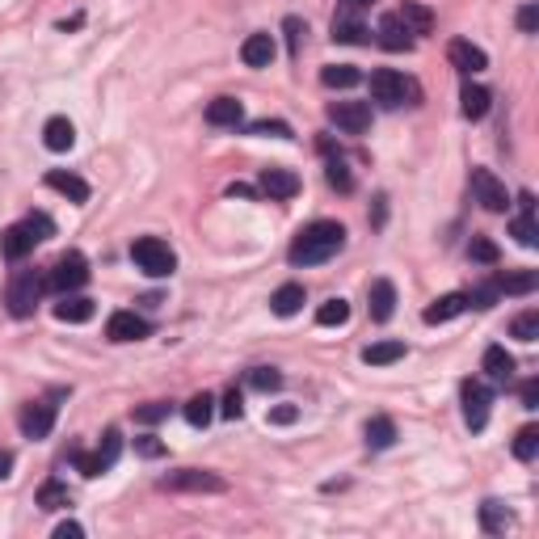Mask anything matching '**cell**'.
Here are the masks:
<instances>
[{"label": "cell", "instance_id": "cell-1", "mask_svg": "<svg viewBox=\"0 0 539 539\" xmlns=\"http://www.w3.org/2000/svg\"><path fill=\"white\" fill-rule=\"evenodd\" d=\"M342 245H345L342 223L317 220V223H307V228H299V236H295L291 249H287V258H291V266H320V261H329Z\"/></svg>", "mask_w": 539, "mask_h": 539}, {"label": "cell", "instance_id": "cell-2", "mask_svg": "<svg viewBox=\"0 0 539 539\" xmlns=\"http://www.w3.org/2000/svg\"><path fill=\"white\" fill-rule=\"evenodd\" d=\"M43 291H47V274H38V270H17L9 279V287H5V307H9V317H17V320L34 317Z\"/></svg>", "mask_w": 539, "mask_h": 539}, {"label": "cell", "instance_id": "cell-3", "mask_svg": "<svg viewBox=\"0 0 539 539\" xmlns=\"http://www.w3.org/2000/svg\"><path fill=\"white\" fill-rule=\"evenodd\" d=\"M417 85L409 76H401L396 68H375L371 72V101H380L383 110H396V106H417Z\"/></svg>", "mask_w": 539, "mask_h": 539}, {"label": "cell", "instance_id": "cell-4", "mask_svg": "<svg viewBox=\"0 0 539 539\" xmlns=\"http://www.w3.org/2000/svg\"><path fill=\"white\" fill-rule=\"evenodd\" d=\"M131 261L144 270L147 279H169L173 270H177V253L165 241H156V236H139L131 245Z\"/></svg>", "mask_w": 539, "mask_h": 539}, {"label": "cell", "instance_id": "cell-5", "mask_svg": "<svg viewBox=\"0 0 539 539\" xmlns=\"http://www.w3.org/2000/svg\"><path fill=\"white\" fill-rule=\"evenodd\" d=\"M118 455H123V434L118 430H106L101 434V447L93 455L89 451H72V464L80 468V477H101V472H110L114 464H118Z\"/></svg>", "mask_w": 539, "mask_h": 539}, {"label": "cell", "instance_id": "cell-6", "mask_svg": "<svg viewBox=\"0 0 539 539\" xmlns=\"http://www.w3.org/2000/svg\"><path fill=\"white\" fill-rule=\"evenodd\" d=\"M160 489L173 493H228V480L211 468H182V472H169L160 480Z\"/></svg>", "mask_w": 539, "mask_h": 539}, {"label": "cell", "instance_id": "cell-7", "mask_svg": "<svg viewBox=\"0 0 539 539\" xmlns=\"http://www.w3.org/2000/svg\"><path fill=\"white\" fill-rule=\"evenodd\" d=\"M85 282H89V261H85V253H76V249H68V253L47 270V291L68 295V291H76V287H85Z\"/></svg>", "mask_w": 539, "mask_h": 539}, {"label": "cell", "instance_id": "cell-8", "mask_svg": "<svg viewBox=\"0 0 539 539\" xmlns=\"http://www.w3.org/2000/svg\"><path fill=\"white\" fill-rule=\"evenodd\" d=\"M472 198H477L485 211H493V215L510 211V194H506V182H502V177H497L493 169H472Z\"/></svg>", "mask_w": 539, "mask_h": 539}, {"label": "cell", "instance_id": "cell-9", "mask_svg": "<svg viewBox=\"0 0 539 539\" xmlns=\"http://www.w3.org/2000/svg\"><path fill=\"white\" fill-rule=\"evenodd\" d=\"M459 401H464V421H468V430H485V426H489V404H493L489 383L464 380V383H459Z\"/></svg>", "mask_w": 539, "mask_h": 539}, {"label": "cell", "instance_id": "cell-10", "mask_svg": "<svg viewBox=\"0 0 539 539\" xmlns=\"http://www.w3.org/2000/svg\"><path fill=\"white\" fill-rule=\"evenodd\" d=\"M43 241V232H38L30 220H22V223H13V228H5L0 232V253L9 261H22V258H30L34 253V245Z\"/></svg>", "mask_w": 539, "mask_h": 539}, {"label": "cell", "instance_id": "cell-11", "mask_svg": "<svg viewBox=\"0 0 539 539\" xmlns=\"http://www.w3.org/2000/svg\"><path fill=\"white\" fill-rule=\"evenodd\" d=\"M329 123H337V131L363 135L371 127V106L367 101H329Z\"/></svg>", "mask_w": 539, "mask_h": 539}, {"label": "cell", "instance_id": "cell-12", "mask_svg": "<svg viewBox=\"0 0 539 539\" xmlns=\"http://www.w3.org/2000/svg\"><path fill=\"white\" fill-rule=\"evenodd\" d=\"M447 60H451L455 72H464V76H477V72H485V68H489V55H485L477 43H468V38H451Z\"/></svg>", "mask_w": 539, "mask_h": 539}, {"label": "cell", "instance_id": "cell-13", "mask_svg": "<svg viewBox=\"0 0 539 539\" xmlns=\"http://www.w3.org/2000/svg\"><path fill=\"white\" fill-rule=\"evenodd\" d=\"M17 426H22V434L25 439H47L51 430H55V404H47V401H38V404H25L22 409V417H17Z\"/></svg>", "mask_w": 539, "mask_h": 539}, {"label": "cell", "instance_id": "cell-14", "mask_svg": "<svg viewBox=\"0 0 539 539\" xmlns=\"http://www.w3.org/2000/svg\"><path fill=\"white\" fill-rule=\"evenodd\" d=\"M375 43L383 51H409L413 47V30L401 22V13H383L380 25H375Z\"/></svg>", "mask_w": 539, "mask_h": 539}, {"label": "cell", "instance_id": "cell-15", "mask_svg": "<svg viewBox=\"0 0 539 539\" xmlns=\"http://www.w3.org/2000/svg\"><path fill=\"white\" fill-rule=\"evenodd\" d=\"M258 190H261V194H270V198H279V203H287V198L299 194V177H295L291 169H279V165H270V169H261Z\"/></svg>", "mask_w": 539, "mask_h": 539}, {"label": "cell", "instance_id": "cell-16", "mask_svg": "<svg viewBox=\"0 0 539 539\" xmlns=\"http://www.w3.org/2000/svg\"><path fill=\"white\" fill-rule=\"evenodd\" d=\"M147 333H152V325H147L144 317H135V312H114V317L106 320V337H110V342H139Z\"/></svg>", "mask_w": 539, "mask_h": 539}, {"label": "cell", "instance_id": "cell-17", "mask_svg": "<svg viewBox=\"0 0 539 539\" xmlns=\"http://www.w3.org/2000/svg\"><path fill=\"white\" fill-rule=\"evenodd\" d=\"M367 312H371V320H392V312H396V287H392V279H375L371 282V291H367Z\"/></svg>", "mask_w": 539, "mask_h": 539}, {"label": "cell", "instance_id": "cell-18", "mask_svg": "<svg viewBox=\"0 0 539 539\" xmlns=\"http://www.w3.org/2000/svg\"><path fill=\"white\" fill-rule=\"evenodd\" d=\"M468 295L464 291H447V295H439L434 304L426 307V325H442V320H455V317H464L468 312Z\"/></svg>", "mask_w": 539, "mask_h": 539}, {"label": "cell", "instance_id": "cell-19", "mask_svg": "<svg viewBox=\"0 0 539 539\" xmlns=\"http://www.w3.org/2000/svg\"><path fill=\"white\" fill-rule=\"evenodd\" d=\"M47 185L55 190V194L72 198V203H89V182L80 177V173H68V169H51L47 173Z\"/></svg>", "mask_w": 539, "mask_h": 539}, {"label": "cell", "instance_id": "cell-20", "mask_svg": "<svg viewBox=\"0 0 539 539\" xmlns=\"http://www.w3.org/2000/svg\"><path fill=\"white\" fill-rule=\"evenodd\" d=\"M93 312H98V304L85 295H63L55 304V320H63V325H85V320H93Z\"/></svg>", "mask_w": 539, "mask_h": 539}, {"label": "cell", "instance_id": "cell-21", "mask_svg": "<svg viewBox=\"0 0 539 539\" xmlns=\"http://www.w3.org/2000/svg\"><path fill=\"white\" fill-rule=\"evenodd\" d=\"M241 60L249 68H270L274 63V34H249L241 43Z\"/></svg>", "mask_w": 539, "mask_h": 539}, {"label": "cell", "instance_id": "cell-22", "mask_svg": "<svg viewBox=\"0 0 539 539\" xmlns=\"http://www.w3.org/2000/svg\"><path fill=\"white\" fill-rule=\"evenodd\" d=\"M485 375L493 383H510L515 380V355L506 350V345H489L485 350Z\"/></svg>", "mask_w": 539, "mask_h": 539}, {"label": "cell", "instance_id": "cell-23", "mask_svg": "<svg viewBox=\"0 0 539 539\" xmlns=\"http://www.w3.org/2000/svg\"><path fill=\"white\" fill-rule=\"evenodd\" d=\"M307 304V295H304V287L299 282H282L279 291L270 295V307H274V317H295L299 307Z\"/></svg>", "mask_w": 539, "mask_h": 539}, {"label": "cell", "instance_id": "cell-24", "mask_svg": "<svg viewBox=\"0 0 539 539\" xmlns=\"http://www.w3.org/2000/svg\"><path fill=\"white\" fill-rule=\"evenodd\" d=\"M43 144L51 147V152H68V147L76 144V127L63 118V114H55V118H47V127H43Z\"/></svg>", "mask_w": 539, "mask_h": 539}, {"label": "cell", "instance_id": "cell-25", "mask_svg": "<svg viewBox=\"0 0 539 539\" xmlns=\"http://www.w3.org/2000/svg\"><path fill=\"white\" fill-rule=\"evenodd\" d=\"M241 118H245V106L236 98H215L207 106V123L211 127H241Z\"/></svg>", "mask_w": 539, "mask_h": 539}, {"label": "cell", "instance_id": "cell-26", "mask_svg": "<svg viewBox=\"0 0 539 539\" xmlns=\"http://www.w3.org/2000/svg\"><path fill=\"white\" fill-rule=\"evenodd\" d=\"M489 89L485 85H472V80H468L464 85V93H459V110H464V118H485V114H489Z\"/></svg>", "mask_w": 539, "mask_h": 539}, {"label": "cell", "instance_id": "cell-27", "mask_svg": "<svg viewBox=\"0 0 539 539\" xmlns=\"http://www.w3.org/2000/svg\"><path fill=\"white\" fill-rule=\"evenodd\" d=\"M182 413H185V421H190L194 430H207V426H211V417H215V396H211V392L190 396Z\"/></svg>", "mask_w": 539, "mask_h": 539}, {"label": "cell", "instance_id": "cell-28", "mask_svg": "<svg viewBox=\"0 0 539 539\" xmlns=\"http://www.w3.org/2000/svg\"><path fill=\"white\" fill-rule=\"evenodd\" d=\"M401 358H404V342H371L367 350H363V363H367V367H392Z\"/></svg>", "mask_w": 539, "mask_h": 539}, {"label": "cell", "instance_id": "cell-29", "mask_svg": "<svg viewBox=\"0 0 539 539\" xmlns=\"http://www.w3.org/2000/svg\"><path fill=\"white\" fill-rule=\"evenodd\" d=\"M396 442V421L392 417H371L367 421V447L371 451H388Z\"/></svg>", "mask_w": 539, "mask_h": 539}, {"label": "cell", "instance_id": "cell-30", "mask_svg": "<svg viewBox=\"0 0 539 539\" xmlns=\"http://www.w3.org/2000/svg\"><path fill=\"white\" fill-rule=\"evenodd\" d=\"M401 22L409 25L413 38H417V34H430V30H434V13H430L426 5H417V0H404V5H401Z\"/></svg>", "mask_w": 539, "mask_h": 539}, {"label": "cell", "instance_id": "cell-31", "mask_svg": "<svg viewBox=\"0 0 539 539\" xmlns=\"http://www.w3.org/2000/svg\"><path fill=\"white\" fill-rule=\"evenodd\" d=\"M510 523H515V515H510L502 502H485V506H480V527L489 531V535H502Z\"/></svg>", "mask_w": 539, "mask_h": 539}, {"label": "cell", "instance_id": "cell-32", "mask_svg": "<svg viewBox=\"0 0 539 539\" xmlns=\"http://www.w3.org/2000/svg\"><path fill=\"white\" fill-rule=\"evenodd\" d=\"M320 80L329 89H355L358 80H363V72H358L355 63H329V68L320 72Z\"/></svg>", "mask_w": 539, "mask_h": 539}, {"label": "cell", "instance_id": "cell-33", "mask_svg": "<svg viewBox=\"0 0 539 539\" xmlns=\"http://www.w3.org/2000/svg\"><path fill=\"white\" fill-rule=\"evenodd\" d=\"M333 43H371V30L355 17H333Z\"/></svg>", "mask_w": 539, "mask_h": 539}, {"label": "cell", "instance_id": "cell-34", "mask_svg": "<svg viewBox=\"0 0 539 539\" xmlns=\"http://www.w3.org/2000/svg\"><path fill=\"white\" fill-rule=\"evenodd\" d=\"M38 506H43V510H68V506H72V493H68V485H60V480H47V485L38 489Z\"/></svg>", "mask_w": 539, "mask_h": 539}, {"label": "cell", "instance_id": "cell-35", "mask_svg": "<svg viewBox=\"0 0 539 539\" xmlns=\"http://www.w3.org/2000/svg\"><path fill=\"white\" fill-rule=\"evenodd\" d=\"M325 177H329L333 190H342V194H350L355 190V173H350V165H345L342 156H329V165H325Z\"/></svg>", "mask_w": 539, "mask_h": 539}, {"label": "cell", "instance_id": "cell-36", "mask_svg": "<svg viewBox=\"0 0 539 539\" xmlns=\"http://www.w3.org/2000/svg\"><path fill=\"white\" fill-rule=\"evenodd\" d=\"M510 451H515V459L531 464V459L539 455V430H535V426H523V430L515 434V447H510Z\"/></svg>", "mask_w": 539, "mask_h": 539}, {"label": "cell", "instance_id": "cell-37", "mask_svg": "<svg viewBox=\"0 0 539 539\" xmlns=\"http://www.w3.org/2000/svg\"><path fill=\"white\" fill-rule=\"evenodd\" d=\"M510 337H518V342H535L539 337V312L535 307H527V312H518V317L510 320Z\"/></svg>", "mask_w": 539, "mask_h": 539}, {"label": "cell", "instance_id": "cell-38", "mask_svg": "<svg viewBox=\"0 0 539 539\" xmlns=\"http://www.w3.org/2000/svg\"><path fill=\"white\" fill-rule=\"evenodd\" d=\"M345 320H350V304H345L342 295L317 307V325H325V329H333V325H345Z\"/></svg>", "mask_w": 539, "mask_h": 539}, {"label": "cell", "instance_id": "cell-39", "mask_svg": "<svg viewBox=\"0 0 539 539\" xmlns=\"http://www.w3.org/2000/svg\"><path fill=\"white\" fill-rule=\"evenodd\" d=\"M497 282H502V295H531L539 287V274L523 270V274H510V279H497Z\"/></svg>", "mask_w": 539, "mask_h": 539}, {"label": "cell", "instance_id": "cell-40", "mask_svg": "<svg viewBox=\"0 0 539 539\" xmlns=\"http://www.w3.org/2000/svg\"><path fill=\"white\" fill-rule=\"evenodd\" d=\"M282 34H287V51H291V60H299V55H304V34H307V25L299 22V17H287V22H282Z\"/></svg>", "mask_w": 539, "mask_h": 539}, {"label": "cell", "instance_id": "cell-41", "mask_svg": "<svg viewBox=\"0 0 539 539\" xmlns=\"http://www.w3.org/2000/svg\"><path fill=\"white\" fill-rule=\"evenodd\" d=\"M468 253H472V261H480V266H497V245H493L489 236H472V245H468Z\"/></svg>", "mask_w": 539, "mask_h": 539}, {"label": "cell", "instance_id": "cell-42", "mask_svg": "<svg viewBox=\"0 0 539 539\" xmlns=\"http://www.w3.org/2000/svg\"><path fill=\"white\" fill-rule=\"evenodd\" d=\"M510 236H515L523 249H535L539 245V232H535V220H531V215H518V220L510 223Z\"/></svg>", "mask_w": 539, "mask_h": 539}, {"label": "cell", "instance_id": "cell-43", "mask_svg": "<svg viewBox=\"0 0 539 539\" xmlns=\"http://www.w3.org/2000/svg\"><path fill=\"white\" fill-rule=\"evenodd\" d=\"M249 135H261V139H291V127L282 123V118H258V123H249Z\"/></svg>", "mask_w": 539, "mask_h": 539}, {"label": "cell", "instance_id": "cell-44", "mask_svg": "<svg viewBox=\"0 0 539 539\" xmlns=\"http://www.w3.org/2000/svg\"><path fill=\"white\" fill-rule=\"evenodd\" d=\"M249 388H258V392H274V388H282V375L274 367H253V371H249Z\"/></svg>", "mask_w": 539, "mask_h": 539}, {"label": "cell", "instance_id": "cell-45", "mask_svg": "<svg viewBox=\"0 0 539 539\" xmlns=\"http://www.w3.org/2000/svg\"><path fill=\"white\" fill-rule=\"evenodd\" d=\"M169 409H173L169 401H152V404H139V409H135V421H139V426H156V421H165V417H169Z\"/></svg>", "mask_w": 539, "mask_h": 539}, {"label": "cell", "instance_id": "cell-46", "mask_svg": "<svg viewBox=\"0 0 539 539\" xmlns=\"http://www.w3.org/2000/svg\"><path fill=\"white\" fill-rule=\"evenodd\" d=\"M497 299H502V282H497V279L480 282L477 291L468 295V304H477V307H493V304H497Z\"/></svg>", "mask_w": 539, "mask_h": 539}, {"label": "cell", "instance_id": "cell-47", "mask_svg": "<svg viewBox=\"0 0 539 539\" xmlns=\"http://www.w3.org/2000/svg\"><path fill=\"white\" fill-rule=\"evenodd\" d=\"M299 421V409L295 404H279V409H270V426H291Z\"/></svg>", "mask_w": 539, "mask_h": 539}, {"label": "cell", "instance_id": "cell-48", "mask_svg": "<svg viewBox=\"0 0 539 539\" xmlns=\"http://www.w3.org/2000/svg\"><path fill=\"white\" fill-rule=\"evenodd\" d=\"M518 30H523V34H535L539 30V9L535 5H523V9H518Z\"/></svg>", "mask_w": 539, "mask_h": 539}, {"label": "cell", "instance_id": "cell-49", "mask_svg": "<svg viewBox=\"0 0 539 539\" xmlns=\"http://www.w3.org/2000/svg\"><path fill=\"white\" fill-rule=\"evenodd\" d=\"M135 451L144 455V459H156V455H165V442L152 439V434H144V439H135Z\"/></svg>", "mask_w": 539, "mask_h": 539}, {"label": "cell", "instance_id": "cell-50", "mask_svg": "<svg viewBox=\"0 0 539 539\" xmlns=\"http://www.w3.org/2000/svg\"><path fill=\"white\" fill-rule=\"evenodd\" d=\"M220 413L228 417V421H236V417L245 413V401H241V392H236V388H232V392H228V396H223V404H220Z\"/></svg>", "mask_w": 539, "mask_h": 539}, {"label": "cell", "instance_id": "cell-51", "mask_svg": "<svg viewBox=\"0 0 539 539\" xmlns=\"http://www.w3.org/2000/svg\"><path fill=\"white\" fill-rule=\"evenodd\" d=\"M518 401H523V409H539V380L523 383V388H518Z\"/></svg>", "mask_w": 539, "mask_h": 539}, {"label": "cell", "instance_id": "cell-52", "mask_svg": "<svg viewBox=\"0 0 539 539\" xmlns=\"http://www.w3.org/2000/svg\"><path fill=\"white\" fill-rule=\"evenodd\" d=\"M80 535H85V527H80V523H72V518L55 527V539H80Z\"/></svg>", "mask_w": 539, "mask_h": 539}, {"label": "cell", "instance_id": "cell-53", "mask_svg": "<svg viewBox=\"0 0 539 539\" xmlns=\"http://www.w3.org/2000/svg\"><path fill=\"white\" fill-rule=\"evenodd\" d=\"M228 194H232V198H258V190L245 185V182H232V185H228Z\"/></svg>", "mask_w": 539, "mask_h": 539}, {"label": "cell", "instance_id": "cell-54", "mask_svg": "<svg viewBox=\"0 0 539 539\" xmlns=\"http://www.w3.org/2000/svg\"><path fill=\"white\" fill-rule=\"evenodd\" d=\"M518 211H523V215H531V220H535V194H527V190H523V194H518Z\"/></svg>", "mask_w": 539, "mask_h": 539}, {"label": "cell", "instance_id": "cell-55", "mask_svg": "<svg viewBox=\"0 0 539 539\" xmlns=\"http://www.w3.org/2000/svg\"><path fill=\"white\" fill-rule=\"evenodd\" d=\"M9 472H13V455H9V451H0V480L9 477Z\"/></svg>", "mask_w": 539, "mask_h": 539}, {"label": "cell", "instance_id": "cell-56", "mask_svg": "<svg viewBox=\"0 0 539 539\" xmlns=\"http://www.w3.org/2000/svg\"><path fill=\"white\" fill-rule=\"evenodd\" d=\"M363 5H371V0H345V9H363Z\"/></svg>", "mask_w": 539, "mask_h": 539}]
</instances>
